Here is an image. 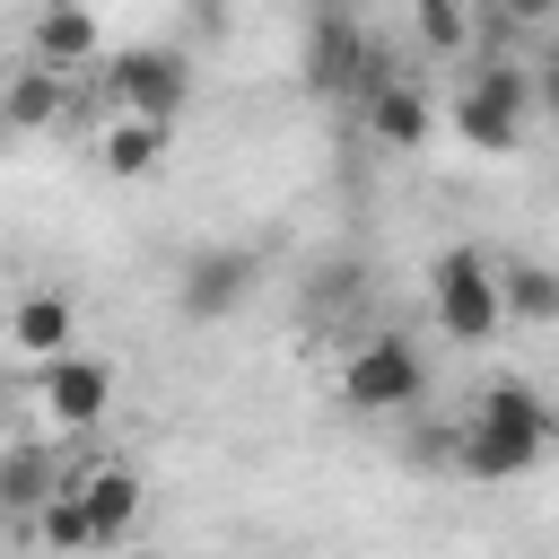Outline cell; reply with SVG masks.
I'll return each instance as SVG.
<instances>
[{
	"label": "cell",
	"mask_w": 559,
	"mask_h": 559,
	"mask_svg": "<svg viewBox=\"0 0 559 559\" xmlns=\"http://www.w3.org/2000/svg\"><path fill=\"white\" fill-rule=\"evenodd\" d=\"M419 393H428V358L402 332H376L341 358V402L349 411H419Z\"/></svg>",
	"instance_id": "obj_3"
},
{
	"label": "cell",
	"mask_w": 559,
	"mask_h": 559,
	"mask_svg": "<svg viewBox=\"0 0 559 559\" xmlns=\"http://www.w3.org/2000/svg\"><path fill=\"white\" fill-rule=\"evenodd\" d=\"M9 341H17L26 358H44V367L70 358V297H61V288H35V297L17 306V323H9Z\"/></svg>",
	"instance_id": "obj_12"
},
{
	"label": "cell",
	"mask_w": 559,
	"mask_h": 559,
	"mask_svg": "<svg viewBox=\"0 0 559 559\" xmlns=\"http://www.w3.org/2000/svg\"><path fill=\"white\" fill-rule=\"evenodd\" d=\"M105 402H114V376H105L96 358H79V349H70V358H52V367H44V411H52L61 428H96V419H105Z\"/></svg>",
	"instance_id": "obj_8"
},
{
	"label": "cell",
	"mask_w": 559,
	"mask_h": 559,
	"mask_svg": "<svg viewBox=\"0 0 559 559\" xmlns=\"http://www.w3.org/2000/svg\"><path fill=\"white\" fill-rule=\"evenodd\" d=\"M542 105L559 114V44H550V61H542Z\"/></svg>",
	"instance_id": "obj_20"
},
{
	"label": "cell",
	"mask_w": 559,
	"mask_h": 559,
	"mask_svg": "<svg viewBox=\"0 0 559 559\" xmlns=\"http://www.w3.org/2000/svg\"><path fill=\"white\" fill-rule=\"evenodd\" d=\"M253 288H262V253H253V245H201V253H183V271H175L183 323H227Z\"/></svg>",
	"instance_id": "obj_4"
},
{
	"label": "cell",
	"mask_w": 559,
	"mask_h": 559,
	"mask_svg": "<svg viewBox=\"0 0 559 559\" xmlns=\"http://www.w3.org/2000/svg\"><path fill=\"white\" fill-rule=\"evenodd\" d=\"M192 9H201V17H218V9H227V0H192Z\"/></svg>",
	"instance_id": "obj_21"
},
{
	"label": "cell",
	"mask_w": 559,
	"mask_h": 559,
	"mask_svg": "<svg viewBox=\"0 0 559 559\" xmlns=\"http://www.w3.org/2000/svg\"><path fill=\"white\" fill-rule=\"evenodd\" d=\"M306 87L314 96H376V87H393V70H384V52L341 17V9H323L314 17V44H306Z\"/></svg>",
	"instance_id": "obj_5"
},
{
	"label": "cell",
	"mask_w": 559,
	"mask_h": 559,
	"mask_svg": "<svg viewBox=\"0 0 559 559\" xmlns=\"http://www.w3.org/2000/svg\"><path fill=\"white\" fill-rule=\"evenodd\" d=\"M52 114H61V70H44V61L17 70L9 79V131H44Z\"/></svg>",
	"instance_id": "obj_15"
},
{
	"label": "cell",
	"mask_w": 559,
	"mask_h": 559,
	"mask_svg": "<svg viewBox=\"0 0 559 559\" xmlns=\"http://www.w3.org/2000/svg\"><path fill=\"white\" fill-rule=\"evenodd\" d=\"M524 105H533V79H524L515 61H489V70H472V87H463V105H454V131L498 157V148H515Z\"/></svg>",
	"instance_id": "obj_7"
},
{
	"label": "cell",
	"mask_w": 559,
	"mask_h": 559,
	"mask_svg": "<svg viewBox=\"0 0 559 559\" xmlns=\"http://www.w3.org/2000/svg\"><path fill=\"white\" fill-rule=\"evenodd\" d=\"M140 559H148V550H140Z\"/></svg>",
	"instance_id": "obj_22"
},
{
	"label": "cell",
	"mask_w": 559,
	"mask_h": 559,
	"mask_svg": "<svg viewBox=\"0 0 559 559\" xmlns=\"http://www.w3.org/2000/svg\"><path fill=\"white\" fill-rule=\"evenodd\" d=\"M428 306H437L445 341H498V323H507V271L480 245H445L428 262Z\"/></svg>",
	"instance_id": "obj_2"
},
{
	"label": "cell",
	"mask_w": 559,
	"mask_h": 559,
	"mask_svg": "<svg viewBox=\"0 0 559 559\" xmlns=\"http://www.w3.org/2000/svg\"><path fill=\"white\" fill-rule=\"evenodd\" d=\"M559 445V411L533 393V384H489L480 402H472V419H463V480H524L542 454Z\"/></svg>",
	"instance_id": "obj_1"
},
{
	"label": "cell",
	"mask_w": 559,
	"mask_h": 559,
	"mask_svg": "<svg viewBox=\"0 0 559 559\" xmlns=\"http://www.w3.org/2000/svg\"><path fill=\"white\" fill-rule=\"evenodd\" d=\"M498 9H507V17H524V26H533V17H550V9H559V0H498Z\"/></svg>",
	"instance_id": "obj_19"
},
{
	"label": "cell",
	"mask_w": 559,
	"mask_h": 559,
	"mask_svg": "<svg viewBox=\"0 0 559 559\" xmlns=\"http://www.w3.org/2000/svg\"><path fill=\"white\" fill-rule=\"evenodd\" d=\"M35 524H44V542H52V550H105V542H96V515H87V489H79V480H61V489H52V507H44Z\"/></svg>",
	"instance_id": "obj_14"
},
{
	"label": "cell",
	"mask_w": 559,
	"mask_h": 559,
	"mask_svg": "<svg viewBox=\"0 0 559 559\" xmlns=\"http://www.w3.org/2000/svg\"><path fill=\"white\" fill-rule=\"evenodd\" d=\"M367 131H376L384 148H419V140L437 131V105H428V87H419V79H393V87H376V96H367Z\"/></svg>",
	"instance_id": "obj_9"
},
{
	"label": "cell",
	"mask_w": 559,
	"mask_h": 559,
	"mask_svg": "<svg viewBox=\"0 0 559 559\" xmlns=\"http://www.w3.org/2000/svg\"><path fill=\"white\" fill-rule=\"evenodd\" d=\"M87 52H96V17H87L79 0H44V17H35V61L70 79Z\"/></svg>",
	"instance_id": "obj_11"
},
{
	"label": "cell",
	"mask_w": 559,
	"mask_h": 559,
	"mask_svg": "<svg viewBox=\"0 0 559 559\" xmlns=\"http://www.w3.org/2000/svg\"><path fill=\"white\" fill-rule=\"evenodd\" d=\"M166 157V122H140V114H122L114 131H105V166L114 175H148Z\"/></svg>",
	"instance_id": "obj_16"
},
{
	"label": "cell",
	"mask_w": 559,
	"mask_h": 559,
	"mask_svg": "<svg viewBox=\"0 0 559 559\" xmlns=\"http://www.w3.org/2000/svg\"><path fill=\"white\" fill-rule=\"evenodd\" d=\"M52 463H44V445H9V463H0V498L17 507V515H44L52 507Z\"/></svg>",
	"instance_id": "obj_13"
},
{
	"label": "cell",
	"mask_w": 559,
	"mask_h": 559,
	"mask_svg": "<svg viewBox=\"0 0 559 559\" xmlns=\"http://www.w3.org/2000/svg\"><path fill=\"white\" fill-rule=\"evenodd\" d=\"M79 489H87L96 542H105V550H114V542H131V524H140V472H131V463H105V472H87Z\"/></svg>",
	"instance_id": "obj_10"
},
{
	"label": "cell",
	"mask_w": 559,
	"mask_h": 559,
	"mask_svg": "<svg viewBox=\"0 0 559 559\" xmlns=\"http://www.w3.org/2000/svg\"><path fill=\"white\" fill-rule=\"evenodd\" d=\"M463 35H472L463 0H419V44L428 52H463Z\"/></svg>",
	"instance_id": "obj_18"
},
{
	"label": "cell",
	"mask_w": 559,
	"mask_h": 559,
	"mask_svg": "<svg viewBox=\"0 0 559 559\" xmlns=\"http://www.w3.org/2000/svg\"><path fill=\"white\" fill-rule=\"evenodd\" d=\"M507 314H524V323H559V271L515 262V271H507Z\"/></svg>",
	"instance_id": "obj_17"
},
{
	"label": "cell",
	"mask_w": 559,
	"mask_h": 559,
	"mask_svg": "<svg viewBox=\"0 0 559 559\" xmlns=\"http://www.w3.org/2000/svg\"><path fill=\"white\" fill-rule=\"evenodd\" d=\"M105 87H114V105H122V114H140V122H175V114H183V96H192V70H183V52H175V44H131V52H114Z\"/></svg>",
	"instance_id": "obj_6"
}]
</instances>
